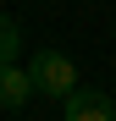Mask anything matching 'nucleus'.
I'll list each match as a JSON object with an SVG mask.
<instances>
[{
    "label": "nucleus",
    "mask_w": 116,
    "mask_h": 121,
    "mask_svg": "<svg viewBox=\"0 0 116 121\" xmlns=\"http://www.w3.org/2000/svg\"><path fill=\"white\" fill-rule=\"evenodd\" d=\"M28 72H33V88L44 94V99H66V94L77 88V66H72L61 50H39Z\"/></svg>",
    "instance_id": "f257e3e1"
},
{
    "label": "nucleus",
    "mask_w": 116,
    "mask_h": 121,
    "mask_svg": "<svg viewBox=\"0 0 116 121\" xmlns=\"http://www.w3.org/2000/svg\"><path fill=\"white\" fill-rule=\"evenodd\" d=\"M61 116L66 121H116V99L105 88H83L77 83L66 99H61Z\"/></svg>",
    "instance_id": "f03ea898"
},
{
    "label": "nucleus",
    "mask_w": 116,
    "mask_h": 121,
    "mask_svg": "<svg viewBox=\"0 0 116 121\" xmlns=\"http://www.w3.org/2000/svg\"><path fill=\"white\" fill-rule=\"evenodd\" d=\"M33 94H39L33 88V72H22L17 60H6V66H0V105H6V110H22Z\"/></svg>",
    "instance_id": "7ed1b4c3"
},
{
    "label": "nucleus",
    "mask_w": 116,
    "mask_h": 121,
    "mask_svg": "<svg viewBox=\"0 0 116 121\" xmlns=\"http://www.w3.org/2000/svg\"><path fill=\"white\" fill-rule=\"evenodd\" d=\"M22 39H28V33L17 28L11 17H0V66H6V60H17V50H22Z\"/></svg>",
    "instance_id": "20e7f679"
}]
</instances>
